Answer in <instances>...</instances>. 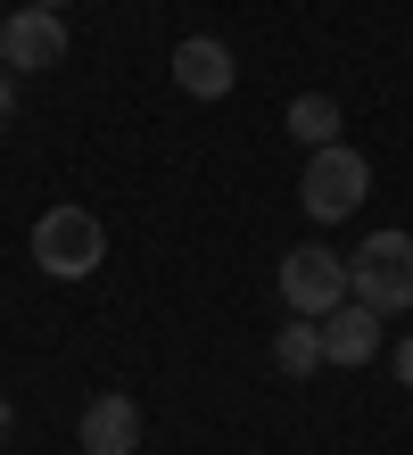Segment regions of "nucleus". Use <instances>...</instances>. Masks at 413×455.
I'll return each mask as SVG.
<instances>
[{"label": "nucleus", "instance_id": "1", "mask_svg": "<svg viewBox=\"0 0 413 455\" xmlns=\"http://www.w3.org/2000/svg\"><path fill=\"white\" fill-rule=\"evenodd\" d=\"M347 299H364L380 315L413 307V232H364L347 257Z\"/></svg>", "mask_w": 413, "mask_h": 455}, {"label": "nucleus", "instance_id": "3", "mask_svg": "<svg viewBox=\"0 0 413 455\" xmlns=\"http://www.w3.org/2000/svg\"><path fill=\"white\" fill-rule=\"evenodd\" d=\"M364 191H372V166H364L347 141H322V149L306 157V182H298V199H306V216H314V224L355 216V207H364Z\"/></svg>", "mask_w": 413, "mask_h": 455}, {"label": "nucleus", "instance_id": "2", "mask_svg": "<svg viewBox=\"0 0 413 455\" xmlns=\"http://www.w3.org/2000/svg\"><path fill=\"white\" fill-rule=\"evenodd\" d=\"M34 265L50 282H83V274H99L107 265V232L91 207H50V216L34 224Z\"/></svg>", "mask_w": 413, "mask_h": 455}, {"label": "nucleus", "instance_id": "11", "mask_svg": "<svg viewBox=\"0 0 413 455\" xmlns=\"http://www.w3.org/2000/svg\"><path fill=\"white\" fill-rule=\"evenodd\" d=\"M389 364H397V381H405V389H413V331H405V339H397V347H389Z\"/></svg>", "mask_w": 413, "mask_h": 455}, {"label": "nucleus", "instance_id": "13", "mask_svg": "<svg viewBox=\"0 0 413 455\" xmlns=\"http://www.w3.org/2000/svg\"><path fill=\"white\" fill-rule=\"evenodd\" d=\"M0 439H9V397H0Z\"/></svg>", "mask_w": 413, "mask_h": 455}, {"label": "nucleus", "instance_id": "12", "mask_svg": "<svg viewBox=\"0 0 413 455\" xmlns=\"http://www.w3.org/2000/svg\"><path fill=\"white\" fill-rule=\"evenodd\" d=\"M9 116H17V84L0 75V124H9Z\"/></svg>", "mask_w": 413, "mask_h": 455}, {"label": "nucleus", "instance_id": "10", "mask_svg": "<svg viewBox=\"0 0 413 455\" xmlns=\"http://www.w3.org/2000/svg\"><path fill=\"white\" fill-rule=\"evenodd\" d=\"M290 132H298L306 149L339 141V100H330V92H306V100H290Z\"/></svg>", "mask_w": 413, "mask_h": 455}, {"label": "nucleus", "instance_id": "7", "mask_svg": "<svg viewBox=\"0 0 413 455\" xmlns=\"http://www.w3.org/2000/svg\"><path fill=\"white\" fill-rule=\"evenodd\" d=\"M141 447V406H132L124 389H107L83 406V455H132Z\"/></svg>", "mask_w": 413, "mask_h": 455}, {"label": "nucleus", "instance_id": "8", "mask_svg": "<svg viewBox=\"0 0 413 455\" xmlns=\"http://www.w3.org/2000/svg\"><path fill=\"white\" fill-rule=\"evenodd\" d=\"M174 84H182L190 100H224V92L240 84V67H232V50L215 42V34H190V42L174 50Z\"/></svg>", "mask_w": 413, "mask_h": 455}, {"label": "nucleus", "instance_id": "14", "mask_svg": "<svg viewBox=\"0 0 413 455\" xmlns=\"http://www.w3.org/2000/svg\"><path fill=\"white\" fill-rule=\"evenodd\" d=\"M42 9H59V0H42Z\"/></svg>", "mask_w": 413, "mask_h": 455}, {"label": "nucleus", "instance_id": "6", "mask_svg": "<svg viewBox=\"0 0 413 455\" xmlns=\"http://www.w3.org/2000/svg\"><path fill=\"white\" fill-rule=\"evenodd\" d=\"M380 356V307L339 299L322 315V364H372Z\"/></svg>", "mask_w": 413, "mask_h": 455}, {"label": "nucleus", "instance_id": "4", "mask_svg": "<svg viewBox=\"0 0 413 455\" xmlns=\"http://www.w3.org/2000/svg\"><path fill=\"white\" fill-rule=\"evenodd\" d=\"M339 299H347V257H339V249L306 240V249H290V257H282V307H290V315L322 323Z\"/></svg>", "mask_w": 413, "mask_h": 455}, {"label": "nucleus", "instance_id": "5", "mask_svg": "<svg viewBox=\"0 0 413 455\" xmlns=\"http://www.w3.org/2000/svg\"><path fill=\"white\" fill-rule=\"evenodd\" d=\"M67 59V17L59 9H17L9 25H0V67L9 75H42V67H59Z\"/></svg>", "mask_w": 413, "mask_h": 455}, {"label": "nucleus", "instance_id": "9", "mask_svg": "<svg viewBox=\"0 0 413 455\" xmlns=\"http://www.w3.org/2000/svg\"><path fill=\"white\" fill-rule=\"evenodd\" d=\"M273 364H282L290 381H306V372H322V323H306V315H290V331L273 339Z\"/></svg>", "mask_w": 413, "mask_h": 455}]
</instances>
